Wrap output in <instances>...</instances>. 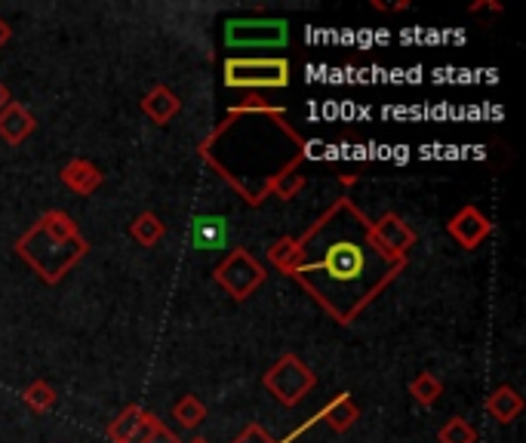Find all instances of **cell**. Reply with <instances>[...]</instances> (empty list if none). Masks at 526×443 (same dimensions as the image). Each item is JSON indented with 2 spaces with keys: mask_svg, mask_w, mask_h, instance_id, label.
Listing matches in <instances>:
<instances>
[{
  "mask_svg": "<svg viewBox=\"0 0 526 443\" xmlns=\"http://www.w3.org/2000/svg\"><path fill=\"white\" fill-rule=\"evenodd\" d=\"M271 108H277L274 102H268L262 93H250L244 102H237V105H231L228 111H271Z\"/></svg>",
  "mask_w": 526,
  "mask_h": 443,
  "instance_id": "obj_24",
  "label": "cell"
},
{
  "mask_svg": "<svg viewBox=\"0 0 526 443\" xmlns=\"http://www.w3.org/2000/svg\"><path fill=\"white\" fill-rule=\"evenodd\" d=\"M296 244L299 256L287 277H293L339 327L354 324L407 268V259L379 244L373 219L351 197H336L317 222L296 237Z\"/></svg>",
  "mask_w": 526,
  "mask_h": 443,
  "instance_id": "obj_1",
  "label": "cell"
},
{
  "mask_svg": "<svg viewBox=\"0 0 526 443\" xmlns=\"http://www.w3.org/2000/svg\"><path fill=\"white\" fill-rule=\"evenodd\" d=\"M373 10L394 13V10H410V4H407V0H400V4H382V0H373Z\"/></svg>",
  "mask_w": 526,
  "mask_h": 443,
  "instance_id": "obj_26",
  "label": "cell"
},
{
  "mask_svg": "<svg viewBox=\"0 0 526 443\" xmlns=\"http://www.w3.org/2000/svg\"><path fill=\"white\" fill-rule=\"evenodd\" d=\"M290 44L287 19H228L225 47L228 50H283Z\"/></svg>",
  "mask_w": 526,
  "mask_h": 443,
  "instance_id": "obj_7",
  "label": "cell"
},
{
  "mask_svg": "<svg viewBox=\"0 0 526 443\" xmlns=\"http://www.w3.org/2000/svg\"><path fill=\"white\" fill-rule=\"evenodd\" d=\"M447 234L456 240V244L462 247V250H477L483 240H487L490 234H493V222H490V216L483 213V210H477V207H462L450 222H447Z\"/></svg>",
  "mask_w": 526,
  "mask_h": 443,
  "instance_id": "obj_8",
  "label": "cell"
},
{
  "mask_svg": "<svg viewBox=\"0 0 526 443\" xmlns=\"http://www.w3.org/2000/svg\"><path fill=\"white\" fill-rule=\"evenodd\" d=\"M200 157L250 207H262L268 197L290 200L305 188L299 170L308 142L280 105L271 111H228L200 142Z\"/></svg>",
  "mask_w": 526,
  "mask_h": 443,
  "instance_id": "obj_2",
  "label": "cell"
},
{
  "mask_svg": "<svg viewBox=\"0 0 526 443\" xmlns=\"http://www.w3.org/2000/svg\"><path fill=\"white\" fill-rule=\"evenodd\" d=\"M148 443H182V440H179V437H176V434H173L167 425H160V428H157V431L148 437Z\"/></svg>",
  "mask_w": 526,
  "mask_h": 443,
  "instance_id": "obj_25",
  "label": "cell"
},
{
  "mask_svg": "<svg viewBox=\"0 0 526 443\" xmlns=\"http://www.w3.org/2000/svg\"><path fill=\"white\" fill-rule=\"evenodd\" d=\"M231 443H277L262 425H247L244 431H240Z\"/></svg>",
  "mask_w": 526,
  "mask_h": 443,
  "instance_id": "obj_23",
  "label": "cell"
},
{
  "mask_svg": "<svg viewBox=\"0 0 526 443\" xmlns=\"http://www.w3.org/2000/svg\"><path fill=\"white\" fill-rule=\"evenodd\" d=\"M262 385L268 388V394L277 400L280 407H299L302 400L314 391L317 376L302 357H296L290 351V354H283L280 360H274L271 370L262 376Z\"/></svg>",
  "mask_w": 526,
  "mask_h": 443,
  "instance_id": "obj_5",
  "label": "cell"
},
{
  "mask_svg": "<svg viewBox=\"0 0 526 443\" xmlns=\"http://www.w3.org/2000/svg\"><path fill=\"white\" fill-rule=\"evenodd\" d=\"M188 443H210V440H207V437H191Z\"/></svg>",
  "mask_w": 526,
  "mask_h": 443,
  "instance_id": "obj_30",
  "label": "cell"
},
{
  "mask_svg": "<svg viewBox=\"0 0 526 443\" xmlns=\"http://www.w3.org/2000/svg\"><path fill=\"white\" fill-rule=\"evenodd\" d=\"M373 231H376V237H379V244L388 250V253H394V256H400V259H407L410 256V250L416 247V231L403 222L397 213H385V216H379L376 222H373Z\"/></svg>",
  "mask_w": 526,
  "mask_h": 443,
  "instance_id": "obj_10",
  "label": "cell"
},
{
  "mask_svg": "<svg viewBox=\"0 0 526 443\" xmlns=\"http://www.w3.org/2000/svg\"><path fill=\"white\" fill-rule=\"evenodd\" d=\"M34 130H37V120H34V114L25 105L10 102L4 111H0V139H4V142L22 145Z\"/></svg>",
  "mask_w": 526,
  "mask_h": 443,
  "instance_id": "obj_12",
  "label": "cell"
},
{
  "mask_svg": "<svg viewBox=\"0 0 526 443\" xmlns=\"http://www.w3.org/2000/svg\"><path fill=\"white\" fill-rule=\"evenodd\" d=\"M13 102V96H10V90L4 87V84H0V111H4L7 105Z\"/></svg>",
  "mask_w": 526,
  "mask_h": 443,
  "instance_id": "obj_29",
  "label": "cell"
},
{
  "mask_svg": "<svg viewBox=\"0 0 526 443\" xmlns=\"http://www.w3.org/2000/svg\"><path fill=\"white\" fill-rule=\"evenodd\" d=\"M22 400H25V407L34 410V413H50L56 407V391H53L50 382H34V385L25 388Z\"/></svg>",
  "mask_w": 526,
  "mask_h": 443,
  "instance_id": "obj_21",
  "label": "cell"
},
{
  "mask_svg": "<svg viewBox=\"0 0 526 443\" xmlns=\"http://www.w3.org/2000/svg\"><path fill=\"white\" fill-rule=\"evenodd\" d=\"M437 443H477V431H474V425L468 419L453 416L447 425H440Z\"/></svg>",
  "mask_w": 526,
  "mask_h": 443,
  "instance_id": "obj_22",
  "label": "cell"
},
{
  "mask_svg": "<svg viewBox=\"0 0 526 443\" xmlns=\"http://www.w3.org/2000/svg\"><path fill=\"white\" fill-rule=\"evenodd\" d=\"M164 425L154 413L142 410V407H127L111 425H108V437L111 443H148V437Z\"/></svg>",
  "mask_w": 526,
  "mask_h": 443,
  "instance_id": "obj_9",
  "label": "cell"
},
{
  "mask_svg": "<svg viewBox=\"0 0 526 443\" xmlns=\"http://www.w3.org/2000/svg\"><path fill=\"white\" fill-rule=\"evenodd\" d=\"M225 87L228 90H250V93H265V90H283L290 87L293 68L283 56H228L225 65Z\"/></svg>",
  "mask_w": 526,
  "mask_h": 443,
  "instance_id": "obj_4",
  "label": "cell"
},
{
  "mask_svg": "<svg viewBox=\"0 0 526 443\" xmlns=\"http://www.w3.org/2000/svg\"><path fill=\"white\" fill-rule=\"evenodd\" d=\"M296 256H299V244H296V237H290V234L280 237V240H274V244L268 247V262H271L280 274H290Z\"/></svg>",
  "mask_w": 526,
  "mask_h": 443,
  "instance_id": "obj_20",
  "label": "cell"
},
{
  "mask_svg": "<svg viewBox=\"0 0 526 443\" xmlns=\"http://www.w3.org/2000/svg\"><path fill=\"white\" fill-rule=\"evenodd\" d=\"M314 416H317V422L330 425L336 434H345V431H351V428L357 425V419H360V407L354 404V397H351L348 391H342V394H336V397L330 400L327 407L317 410Z\"/></svg>",
  "mask_w": 526,
  "mask_h": 443,
  "instance_id": "obj_14",
  "label": "cell"
},
{
  "mask_svg": "<svg viewBox=\"0 0 526 443\" xmlns=\"http://www.w3.org/2000/svg\"><path fill=\"white\" fill-rule=\"evenodd\" d=\"M487 413H490L499 425H511V422L523 413V397H520L511 385H499V388L487 397Z\"/></svg>",
  "mask_w": 526,
  "mask_h": 443,
  "instance_id": "obj_16",
  "label": "cell"
},
{
  "mask_svg": "<svg viewBox=\"0 0 526 443\" xmlns=\"http://www.w3.org/2000/svg\"><path fill=\"white\" fill-rule=\"evenodd\" d=\"M213 280L234 299V302H247L265 280L268 271L265 265L244 247H234L216 268H213Z\"/></svg>",
  "mask_w": 526,
  "mask_h": 443,
  "instance_id": "obj_6",
  "label": "cell"
},
{
  "mask_svg": "<svg viewBox=\"0 0 526 443\" xmlns=\"http://www.w3.org/2000/svg\"><path fill=\"white\" fill-rule=\"evenodd\" d=\"M10 37H13V28L7 19H0V47H7L10 44Z\"/></svg>",
  "mask_w": 526,
  "mask_h": 443,
  "instance_id": "obj_28",
  "label": "cell"
},
{
  "mask_svg": "<svg viewBox=\"0 0 526 443\" xmlns=\"http://www.w3.org/2000/svg\"><path fill=\"white\" fill-rule=\"evenodd\" d=\"M231 237L225 216H197L191 222V244L197 250H222Z\"/></svg>",
  "mask_w": 526,
  "mask_h": 443,
  "instance_id": "obj_13",
  "label": "cell"
},
{
  "mask_svg": "<svg viewBox=\"0 0 526 443\" xmlns=\"http://www.w3.org/2000/svg\"><path fill=\"white\" fill-rule=\"evenodd\" d=\"M468 10H471V13H480V10H493V13H502V4H493V0H483V4H480V0H477V4H471Z\"/></svg>",
  "mask_w": 526,
  "mask_h": 443,
  "instance_id": "obj_27",
  "label": "cell"
},
{
  "mask_svg": "<svg viewBox=\"0 0 526 443\" xmlns=\"http://www.w3.org/2000/svg\"><path fill=\"white\" fill-rule=\"evenodd\" d=\"M16 256L25 259L34 274L44 280V284H59V280L90 253V244L87 237H71V240H62V237H53L44 225H31L16 244H13Z\"/></svg>",
  "mask_w": 526,
  "mask_h": 443,
  "instance_id": "obj_3",
  "label": "cell"
},
{
  "mask_svg": "<svg viewBox=\"0 0 526 443\" xmlns=\"http://www.w3.org/2000/svg\"><path fill=\"white\" fill-rule=\"evenodd\" d=\"M142 111H145L148 120H154L157 127H164V124H170V120L182 111V99H179L170 87L157 84V87H151L148 96L142 99Z\"/></svg>",
  "mask_w": 526,
  "mask_h": 443,
  "instance_id": "obj_15",
  "label": "cell"
},
{
  "mask_svg": "<svg viewBox=\"0 0 526 443\" xmlns=\"http://www.w3.org/2000/svg\"><path fill=\"white\" fill-rule=\"evenodd\" d=\"M407 391L413 394V400H416L419 407H434L437 400H440V394H443V382L434 373L425 370V373H419V376L410 379Z\"/></svg>",
  "mask_w": 526,
  "mask_h": 443,
  "instance_id": "obj_18",
  "label": "cell"
},
{
  "mask_svg": "<svg viewBox=\"0 0 526 443\" xmlns=\"http://www.w3.org/2000/svg\"><path fill=\"white\" fill-rule=\"evenodd\" d=\"M59 179H62V185L68 191L87 197V194H93L105 182V173L93 164V160H87V157H71L68 164L59 170Z\"/></svg>",
  "mask_w": 526,
  "mask_h": 443,
  "instance_id": "obj_11",
  "label": "cell"
},
{
  "mask_svg": "<svg viewBox=\"0 0 526 443\" xmlns=\"http://www.w3.org/2000/svg\"><path fill=\"white\" fill-rule=\"evenodd\" d=\"M173 419H176L182 428L194 431L197 425H204V419H207V407L200 404V397L185 394L182 400H176V404H173Z\"/></svg>",
  "mask_w": 526,
  "mask_h": 443,
  "instance_id": "obj_19",
  "label": "cell"
},
{
  "mask_svg": "<svg viewBox=\"0 0 526 443\" xmlns=\"http://www.w3.org/2000/svg\"><path fill=\"white\" fill-rule=\"evenodd\" d=\"M130 237L136 240L139 247H157L160 240L167 237V222L160 219L157 213H139L130 225Z\"/></svg>",
  "mask_w": 526,
  "mask_h": 443,
  "instance_id": "obj_17",
  "label": "cell"
}]
</instances>
